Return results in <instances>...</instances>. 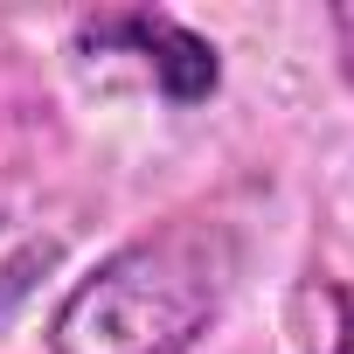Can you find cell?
I'll return each instance as SVG.
<instances>
[{"label": "cell", "instance_id": "obj_1", "mask_svg": "<svg viewBox=\"0 0 354 354\" xmlns=\"http://www.w3.org/2000/svg\"><path fill=\"white\" fill-rule=\"evenodd\" d=\"M236 243L223 223L181 216L111 250L49 319V354H188L223 306Z\"/></svg>", "mask_w": 354, "mask_h": 354}, {"label": "cell", "instance_id": "obj_3", "mask_svg": "<svg viewBox=\"0 0 354 354\" xmlns=\"http://www.w3.org/2000/svg\"><path fill=\"white\" fill-rule=\"evenodd\" d=\"M333 35H340V70L354 84V8H333Z\"/></svg>", "mask_w": 354, "mask_h": 354}, {"label": "cell", "instance_id": "obj_2", "mask_svg": "<svg viewBox=\"0 0 354 354\" xmlns=\"http://www.w3.org/2000/svg\"><path fill=\"white\" fill-rule=\"evenodd\" d=\"M77 49H132V56H146L153 84H160L174 104H202V97L223 84V63H216V49H209L195 28H181L174 15H146V8H132V15H97V21L77 35Z\"/></svg>", "mask_w": 354, "mask_h": 354}]
</instances>
